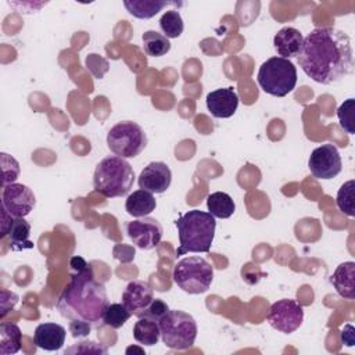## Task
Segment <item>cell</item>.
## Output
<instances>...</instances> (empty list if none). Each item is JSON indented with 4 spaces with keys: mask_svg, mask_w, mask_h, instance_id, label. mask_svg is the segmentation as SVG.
<instances>
[{
    "mask_svg": "<svg viewBox=\"0 0 355 355\" xmlns=\"http://www.w3.org/2000/svg\"><path fill=\"white\" fill-rule=\"evenodd\" d=\"M297 60L312 80L322 85L336 83L352 72L351 40L341 29L316 28L304 37Z\"/></svg>",
    "mask_w": 355,
    "mask_h": 355,
    "instance_id": "1",
    "label": "cell"
},
{
    "mask_svg": "<svg viewBox=\"0 0 355 355\" xmlns=\"http://www.w3.org/2000/svg\"><path fill=\"white\" fill-rule=\"evenodd\" d=\"M69 265L73 273L57 298V311L69 323L98 327L110 305L105 286L94 277L92 265L83 258L72 257Z\"/></svg>",
    "mask_w": 355,
    "mask_h": 355,
    "instance_id": "2",
    "label": "cell"
},
{
    "mask_svg": "<svg viewBox=\"0 0 355 355\" xmlns=\"http://www.w3.org/2000/svg\"><path fill=\"white\" fill-rule=\"evenodd\" d=\"M175 225L179 234V247L176 255L187 252H208L211 250L216 220L209 212L191 209L180 215Z\"/></svg>",
    "mask_w": 355,
    "mask_h": 355,
    "instance_id": "3",
    "label": "cell"
},
{
    "mask_svg": "<svg viewBox=\"0 0 355 355\" xmlns=\"http://www.w3.org/2000/svg\"><path fill=\"white\" fill-rule=\"evenodd\" d=\"M135 182L132 165L118 155L103 158L94 169L93 186L97 193L107 198L122 197L128 194Z\"/></svg>",
    "mask_w": 355,
    "mask_h": 355,
    "instance_id": "4",
    "label": "cell"
},
{
    "mask_svg": "<svg viewBox=\"0 0 355 355\" xmlns=\"http://www.w3.org/2000/svg\"><path fill=\"white\" fill-rule=\"evenodd\" d=\"M257 80L265 93L284 97L297 85V68L287 58L270 57L259 67Z\"/></svg>",
    "mask_w": 355,
    "mask_h": 355,
    "instance_id": "5",
    "label": "cell"
},
{
    "mask_svg": "<svg viewBox=\"0 0 355 355\" xmlns=\"http://www.w3.org/2000/svg\"><path fill=\"white\" fill-rule=\"evenodd\" d=\"M162 343L171 349H189L197 337V323L194 318L179 309H169L159 320Z\"/></svg>",
    "mask_w": 355,
    "mask_h": 355,
    "instance_id": "6",
    "label": "cell"
},
{
    "mask_svg": "<svg viewBox=\"0 0 355 355\" xmlns=\"http://www.w3.org/2000/svg\"><path fill=\"white\" fill-rule=\"evenodd\" d=\"M175 284L189 294L205 293L214 280V268L201 257L182 258L173 268Z\"/></svg>",
    "mask_w": 355,
    "mask_h": 355,
    "instance_id": "7",
    "label": "cell"
},
{
    "mask_svg": "<svg viewBox=\"0 0 355 355\" xmlns=\"http://www.w3.org/2000/svg\"><path fill=\"white\" fill-rule=\"evenodd\" d=\"M147 135L133 121H121L107 135L108 148L121 158H135L147 147Z\"/></svg>",
    "mask_w": 355,
    "mask_h": 355,
    "instance_id": "8",
    "label": "cell"
},
{
    "mask_svg": "<svg viewBox=\"0 0 355 355\" xmlns=\"http://www.w3.org/2000/svg\"><path fill=\"white\" fill-rule=\"evenodd\" d=\"M266 319L273 329L290 334L302 324L304 308L295 300L283 298L270 305Z\"/></svg>",
    "mask_w": 355,
    "mask_h": 355,
    "instance_id": "9",
    "label": "cell"
},
{
    "mask_svg": "<svg viewBox=\"0 0 355 355\" xmlns=\"http://www.w3.org/2000/svg\"><path fill=\"white\" fill-rule=\"evenodd\" d=\"M308 168L316 179H333L343 168L341 157L337 147L331 143L316 147L308 159Z\"/></svg>",
    "mask_w": 355,
    "mask_h": 355,
    "instance_id": "10",
    "label": "cell"
},
{
    "mask_svg": "<svg viewBox=\"0 0 355 355\" xmlns=\"http://www.w3.org/2000/svg\"><path fill=\"white\" fill-rule=\"evenodd\" d=\"M36 197L33 191L22 183H10L3 187L1 208L12 218H25L35 208Z\"/></svg>",
    "mask_w": 355,
    "mask_h": 355,
    "instance_id": "11",
    "label": "cell"
},
{
    "mask_svg": "<svg viewBox=\"0 0 355 355\" xmlns=\"http://www.w3.org/2000/svg\"><path fill=\"white\" fill-rule=\"evenodd\" d=\"M126 233L133 244L141 250L155 248L162 239V226L154 218L143 216L126 223Z\"/></svg>",
    "mask_w": 355,
    "mask_h": 355,
    "instance_id": "12",
    "label": "cell"
},
{
    "mask_svg": "<svg viewBox=\"0 0 355 355\" xmlns=\"http://www.w3.org/2000/svg\"><path fill=\"white\" fill-rule=\"evenodd\" d=\"M172 182V172L165 162L153 161L140 172L139 187L153 194L165 193Z\"/></svg>",
    "mask_w": 355,
    "mask_h": 355,
    "instance_id": "13",
    "label": "cell"
},
{
    "mask_svg": "<svg viewBox=\"0 0 355 355\" xmlns=\"http://www.w3.org/2000/svg\"><path fill=\"white\" fill-rule=\"evenodd\" d=\"M154 300L153 288L143 280H133L128 283L122 293V304L132 315L140 318Z\"/></svg>",
    "mask_w": 355,
    "mask_h": 355,
    "instance_id": "14",
    "label": "cell"
},
{
    "mask_svg": "<svg viewBox=\"0 0 355 355\" xmlns=\"http://www.w3.org/2000/svg\"><path fill=\"white\" fill-rule=\"evenodd\" d=\"M205 103L215 118H230L237 111L239 96L233 87H220L209 92Z\"/></svg>",
    "mask_w": 355,
    "mask_h": 355,
    "instance_id": "15",
    "label": "cell"
},
{
    "mask_svg": "<svg viewBox=\"0 0 355 355\" xmlns=\"http://www.w3.org/2000/svg\"><path fill=\"white\" fill-rule=\"evenodd\" d=\"M67 337V330L64 326L54 323V322H46L37 324L33 333V343L37 348H42L44 351H58Z\"/></svg>",
    "mask_w": 355,
    "mask_h": 355,
    "instance_id": "16",
    "label": "cell"
},
{
    "mask_svg": "<svg viewBox=\"0 0 355 355\" xmlns=\"http://www.w3.org/2000/svg\"><path fill=\"white\" fill-rule=\"evenodd\" d=\"M302 42H304L302 33L293 26L282 28L280 31H277V33L273 37L275 50L280 57L287 60L298 55Z\"/></svg>",
    "mask_w": 355,
    "mask_h": 355,
    "instance_id": "17",
    "label": "cell"
},
{
    "mask_svg": "<svg viewBox=\"0 0 355 355\" xmlns=\"http://www.w3.org/2000/svg\"><path fill=\"white\" fill-rule=\"evenodd\" d=\"M330 283L334 286L340 297L345 300L355 298V262L347 261L340 263L330 277Z\"/></svg>",
    "mask_w": 355,
    "mask_h": 355,
    "instance_id": "18",
    "label": "cell"
},
{
    "mask_svg": "<svg viewBox=\"0 0 355 355\" xmlns=\"http://www.w3.org/2000/svg\"><path fill=\"white\" fill-rule=\"evenodd\" d=\"M182 3L166 0H125L123 6L128 12L140 19H150L155 17L168 6H179Z\"/></svg>",
    "mask_w": 355,
    "mask_h": 355,
    "instance_id": "19",
    "label": "cell"
},
{
    "mask_svg": "<svg viewBox=\"0 0 355 355\" xmlns=\"http://www.w3.org/2000/svg\"><path fill=\"white\" fill-rule=\"evenodd\" d=\"M157 207V201L153 193L139 189L130 193L125 201V209L135 218H143L150 215Z\"/></svg>",
    "mask_w": 355,
    "mask_h": 355,
    "instance_id": "20",
    "label": "cell"
},
{
    "mask_svg": "<svg viewBox=\"0 0 355 355\" xmlns=\"http://www.w3.org/2000/svg\"><path fill=\"white\" fill-rule=\"evenodd\" d=\"M133 337L141 345H155L161 337L158 322L147 316H140L133 326Z\"/></svg>",
    "mask_w": 355,
    "mask_h": 355,
    "instance_id": "21",
    "label": "cell"
},
{
    "mask_svg": "<svg viewBox=\"0 0 355 355\" xmlns=\"http://www.w3.org/2000/svg\"><path fill=\"white\" fill-rule=\"evenodd\" d=\"M207 208L212 216L227 219L234 214L236 204L227 193L215 191L207 197Z\"/></svg>",
    "mask_w": 355,
    "mask_h": 355,
    "instance_id": "22",
    "label": "cell"
},
{
    "mask_svg": "<svg viewBox=\"0 0 355 355\" xmlns=\"http://www.w3.org/2000/svg\"><path fill=\"white\" fill-rule=\"evenodd\" d=\"M10 247L12 251H22L33 248V243L29 240L31 225L24 218H14L12 225L8 232Z\"/></svg>",
    "mask_w": 355,
    "mask_h": 355,
    "instance_id": "23",
    "label": "cell"
},
{
    "mask_svg": "<svg viewBox=\"0 0 355 355\" xmlns=\"http://www.w3.org/2000/svg\"><path fill=\"white\" fill-rule=\"evenodd\" d=\"M21 329L15 323L3 322L0 324V354L10 355L18 352L21 348Z\"/></svg>",
    "mask_w": 355,
    "mask_h": 355,
    "instance_id": "24",
    "label": "cell"
},
{
    "mask_svg": "<svg viewBox=\"0 0 355 355\" xmlns=\"http://www.w3.org/2000/svg\"><path fill=\"white\" fill-rule=\"evenodd\" d=\"M143 49L147 55L161 57L171 50V42L166 36L157 31H146L141 36Z\"/></svg>",
    "mask_w": 355,
    "mask_h": 355,
    "instance_id": "25",
    "label": "cell"
},
{
    "mask_svg": "<svg viewBox=\"0 0 355 355\" xmlns=\"http://www.w3.org/2000/svg\"><path fill=\"white\" fill-rule=\"evenodd\" d=\"M159 26H161L162 35L166 36L168 39L179 37L184 29L182 15L178 10L165 11L159 19Z\"/></svg>",
    "mask_w": 355,
    "mask_h": 355,
    "instance_id": "26",
    "label": "cell"
},
{
    "mask_svg": "<svg viewBox=\"0 0 355 355\" xmlns=\"http://www.w3.org/2000/svg\"><path fill=\"white\" fill-rule=\"evenodd\" d=\"M130 316H132L130 311L123 304L114 302L107 306L103 318V324L112 329H119L129 320Z\"/></svg>",
    "mask_w": 355,
    "mask_h": 355,
    "instance_id": "27",
    "label": "cell"
},
{
    "mask_svg": "<svg viewBox=\"0 0 355 355\" xmlns=\"http://www.w3.org/2000/svg\"><path fill=\"white\" fill-rule=\"evenodd\" d=\"M354 189H355V180L351 179L345 182L337 193L336 197V204L338 209L345 214L347 216H354L355 215V208H354Z\"/></svg>",
    "mask_w": 355,
    "mask_h": 355,
    "instance_id": "28",
    "label": "cell"
},
{
    "mask_svg": "<svg viewBox=\"0 0 355 355\" xmlns=\"http://www.w3.org/2000/svg\"><path fill=\"white\" fill-rule=\"evenodd\" d=\"M354 110H355V100L348 98L345 100L337 110V118L340 122V126L348 133L354 135L355 128H354Z\"/></svg>",
    "mask_w": 355,
    "mask_h": 355,
    "instance_id": "29",
    "label": "cell"
},
{
    "mask_svg": "<svg viewBox=\"0 0 355 355\" xmlns=\"http://www.w3.org/2000/svg\"><path fill=\"white\" fill-rule=\"evenodd\" d=\"M67 354H96V355H107L108 349L103 344H98L96 341H80L78 344H73L72 347L65 349Z\"/></svg>",
    "mask_w": 355,
    "mask_h": 355,
    "instance_id": "30",
    "label": "cell"
},
{
    "mask_svg": "<svg viewBox=\"0 0 355 355\" xmlns=\"http://www.w3.org/2000/svg\"><path fill=\"white\" fill-rule=\"evenodd\" d=\"M168 311H169V308H168V305H166L162 300L154 298L153 302L148 305V308L144 311L143 316L151 318V319H154V320L158 322Z\"/></svg>",
    "mask_w": 355,
    "mask_h": 355,
    "instance_id": "31",
    "label": "cell"
},
{
    "mask_svg": "<svg viewBox=\"0 0 355 355\" xmlns=\"http://www.w3.org/2000/svg\"><path fill=\"white\" fill-rule=\"evenodd\" d=\"M92 326L86 324V323H69V331L72 334V337L79 338V337H85L90 333Z\"/></svg>",
    "mask_w": 355,
    "mask_h": 355,
    "instance_id": "32",
    "label": "cell"
},
{
    "mask_svg": "<svg viewBox=\"0 0 355 355\" xmlns=\"http://www.w3.org/2000/svg\"><path fill=\"white\" fill-rule=\"evenodd\" d=\"M341 341L347 347H354V327L351 324H345V327L341 331Z\"/></svg>",
    "mask_w": 355,
    "mask_h": 355,
    "instance_id": "33",
    "label": "cell"
},
{
    "mask_svg": "<svg viewBox=\"0 0 355 355\" xmlns=\"http://www.w3.org/2000/svg\"><path fill=\"white\" fill-rule=\"evenodd\" d=\"M130 351H133V352H139V354H144V351H143V349H140V348H136V347H129V348L126 349V354H129Z\"/></svg>",
    "mask_w": 355,
    "mask_h": 355,
    "instance_id": "34",
    "label": "cell"
}]
</instances>
